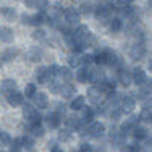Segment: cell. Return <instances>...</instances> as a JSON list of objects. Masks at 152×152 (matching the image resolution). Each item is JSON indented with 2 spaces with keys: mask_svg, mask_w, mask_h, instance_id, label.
Instances as JSON below:
<instances>
[{
  "mask_svg": "<svg viewBox=\"0 0 152 152\" xmlns=\"http://www.w3.org/2000/svg\"><path fill=\"white\" fill-rule=\"evenodd\" d=\"M11 142H12L11 135H9L8 132H5V131H0V146H2V148L9 146V145H11Z\"/></svg>",
  "mask_w": 152,
  "mask_h": 152,
  "instance_id": "obj_34",
  "label": "cell"
},
{
  "mask_svg": "<svg viewBox=\"0 0 152 152\" xmlns=\"http://www.w3.org/2000/svg\"><path fill=\"white\" fill-rule=\"evenodd\" d=\"M131 75H132V82H134L135 85H143V84L146 82V79H148L146 72H145L142 67H135Z\"/></svg>",
  "mask_w": 152,
  "mask_h": 152,
  "instance_id": "obj_8",
  "label": "cell"
},
{
  "mask_svg": "<svg viewBox=\"0 0 152 152\" xmlns=\"http://www.w3.org/2000/svg\"><path fill=\"white\" fill-rule=\"evenodd\" d=\"M32 99H34V104H35V107H38L40 110L47 108V104H49L47 94H44V93H35Z\"/></svg>",
  "mask_w": 152,
  "mask_h": 152,
  "instance_id": "obj_13",
  "label": "cell"
},
{
  "mask_svg": "<svg viewBox=\"0 0 152 152\" xmlns=\"http://www.w3.org/2000/svg\"><path fill=\"white\" fill-rule=\"evenodd\" d=\"M132 135H134L135 140L140 142V140H146L149 132H148L146 128H143V126H137V128H134V131H132Z\"/></svg>",
  "mask_w": 152,
  "mask_h": 152,
  "instance_id": "obj_19",
  "label": "cell"
},
{
  "mask_svg": "<svg viewBox=\"0 0 152 152\" xmlns=\"http://www.w3.org/2000/svg\"><path fill=\"white\" fill-rule=\"evenodd\" d=\"M23 116L29 123H40L41 122L40 113H38V110L34 108L32 105H24L23 107Z\"/></svg>",
  "mask_w": 152,
  "mask_h": 152,
  "instance_id": "obj_2",
  "label": "cell"
},
{
  "mask_svg": "<svg viewBox=\"0 0 152 152\" xmlns=\"http://www.w3.org/2000/svg\"><path fill=\"white\" fill-rule=\"evenodd\" d=\"M138 116H140V120L148 122V123H152V108H146V107H143L142 113L138 114Z\"/></svg>",
  "mask_w": 152,
  "mask_h": 152,
  "instance_id": "obj_32",
  "label": "cell"
},
{
  "mask_svg": "<svg viewBox=\"0 0 152 152\" xmlns=\"http://www.w3.org/2000/svg\"><path fill=\"white\" fill-rule=\"evenodd\" d=\"M31 134L35 135V137L44 135V128L41 126V122L40 123H31Z\"/></svg>",
  "mask_w": 152,
  "mask_h": 152,
  "instance_id": "obj_30",
  "label": "cell"
},
{
  "mask_svg": "<svg viewBox=\"0 0 152 152\" xmlns=\"http://www.w3.org/2000/svg\"><path fill=\"white\" fill-rule=\"evenodd\" d=\"M107 52L108 50L105 49V50H99V52L93 56L94 58V62L97 66H104V64H107Z\"/></svg>",
  "mask_w": 152,
  "mask_h": 152,
  "instance_id": "obj_26",
  "label": "cell"
},
{
  "mask_svg": "<svg viewBox=\"0 0 152 152\" xmlns=\"http://www.w3.org/2000/svg\"><path fill=\"white\" fill-rule=\"evenodd\" d=\"M69 64H70V67H78V66H81V64H82L81 56H79L78 53H72V55L69 56Z\"/></svg>",
  "mask_w": 152,
  "mask_h": 152,
  "instance_id": "obj_37",
  "label": "cell"
},
{
  "mask_svg": "<svg viewBox=\"0 0 152 152\" xmlns=\"http://www.w3.org/2000/svg\"><path fill=\"white\" fill-rule=\"evenodd\" d=\"M0 14H2L6 20H14L17 17V12L14 8H0Z\"/></svg>",
  "mask_w": 152,
  "mask_h": 152,
  "instance_id": "obj_28",
  "label": "cell"
},
{
  "mask_svg": "<svg viewBox=\"0 0 152 152\" xmlns=\"http://www.w3.org/2000/svg\"><path fill=\"white\" fill-rule=\"evenodd\" d=\"M12 40H14V32L11 28H0V41L12 43Z\"/></svg>",
  "mask_w": 152,
  "mask_h": 152,
  "instance_id": "obj_18",
  "label": "cell"
},
{
  "mask_svg": "<svg viewBox=\"0 0 152 152\" xmlns=\"http://www.w3.org/2000/svg\"><path fill=\"white\" fill-rule=\"evenodd\" d=\"M138 123H140V116H131L129 119H126L125 123L120 126V131L126 135L128 132H132L134 128H137Z\"/></svg>",
  "mask_w": 152,
  "mask_h": 152,
  "instance_id": "obj_6",
  "label": "cell"
},
{
  "mask_svg": "<svg viewBox=\"0 0 152 152\" xmlns=\"http://www.w3.org/2000/svg\"><path fill=\"white\" fill-rule=\"evenodd\" d=\"M15 87H17V84H15L14 79H5V81H2V90L5 93H9L12 90H15Z\"/></svg>",
  "mask_w": 152,
  "mask_h": 152,
  "instance_id": "obj_31",
  "label": "cell"
},
{
  "mask_svg": "<svg viewBox=\"0 0 152 152\" xmlns=\"http://www.w3.org/2000/svg\"><path fill=\"white\" fill-rule=\"evenodd\" d=\"M134 0H117V5L122 8V6H128V5H132Z\"/></svg>",
  "mask_w": 152,
  "mask_h": 152,
  "instance_id": "obj_50",
  "label": "cell"
},
{
  "mask_svg": "<svg viewBox=\"0 0 152 152\" xmlns=\"http://www.w3.org/2000/svg\"><path fill=\"white\" fill-rule=\"evenodd\" d=\"M73 37H75V41H81V43H88V40L91 38V32L88 29V26L85 24H81L73 31Z\"/></svg>",
  "mask_w": 152,
  "mask_h": 152,
  "instance_id": "obj_1",
  "label": "cell"
},
{
  "mask_svg": "<svg viewBox=\"0 0 152 152\" xmlns=\"http://www.w3.org/2000/svg\"><path fill=\"white\" fill-rule=\"evenodd\" d=\"M24 5L28 8H37V0H24Z\"/></svg>",
  "mask_w": 152,
  "mask_h": 152,
  "instance_id": "obj_51",
  "label": "cell"
},
{
  "mask_svg": "<svg viewBox=\"0 0 152 152\" xmlns=\"http://www.w3.org/2000/svg\"><path fill=\"white\" fill-rule=\"evenodd\" d=\"M81 14H84V15H88V14H91V12L94 11V8L90 5V3H84L82 6H81Z\"/></svg>",
  "mask_w": 152,
  "mask_h": 152,
  "instance_id": "obj_41",
  "label": "cell"
},
{
  "mask_svg": "<svg viewBox=\"0 0 152 152\" xmlns=\"http://www.w3.org/2000/svg\"><path fill=\"white\" fill-rule=\"evenodd\" d=\"M17 53H18V50H17V49L9 47V49H6V50H5V53H3V59H5V61H11V59H14V58L17 56Z\"/></svg>",
  "mask_w": 152,
  "mask_h": 152,
  "instance_id": "obj_35",
  "label": "cell"
},
{
  "mask_svg": "<svg viewBox=\"0 0 152 152\" xmlns=\"http://www.w3.org/2000/svg\"><path fill=\"white\" fill-rule=\"evenodd\" d=\"M21 140H23V148H26V149L34 148V140L31 137H21Z\"/></svg>",
  "mask_w": 152,
  "mask_h": 152,
  "instance_id": "obj_43",
  "label": "cell"
},
{
  "mask_svg": "<svg viewBox=\"0 0 152 152\" xmlns=\"http://www.w3.org/2000/svg\"><path fill=\"white\" fill-rule=\"evenodd\" d=\"M35 93H37V87H35V84H28V85H26V90H24V94H26L28 97H34Z\"/></svg>",
  "mask_w": 152,
  "mask_h": 152,
  "instance_id": "obj_40",
  "label": "cell"
},
{
  "mask_svg": "<svg viewBox=\"0 0 152 152\" xmlns=\"http://www.w3.org/2000/svg\"><path fill=\"white\" fill-rule=\"evenodd\" d=\"M105 125L100 123V122H91L88 125V137L91 138H100L105 134Z\"/></svg>",
  "mask_w": 152,
  "mask_h": 152,
  "instance_id": "obj_3",
  "label": "cell"
},
{
  "mask_svg": "<svg viewBox=\"0 0 152 152\" xmlns=\"http://www.w3.org/2000/svg\"><path fill=\"white\" fill-rule=\"evenodd\" d=\"M119 64H120V58L117 56V53L108 50V52H107V66H110V67H117Z\"/></svg>",
  "mask_w": 152,
  "mask_h": 152,
  "instance_id": "obj_20",
  "label": "cell"
},
{
  "mask_svg": "<svg viewBox=\"0 0 152 152\" xmlns=\"http://www.w3.org/2000/svg\"><path fill=\"white\" fill-rule=\"evenodd\" d=\"M122 26H123V21L119 17L110 20V31L111 32H120L122 31Z\"/></svg>",
  "mask_w": 152,
  "mask_h": 152,
  "instance_id": "obj_27",
  "label": "cell"
},
{
  "mask_svg": "<svg viewBox=\"0 0 152 152\" xmlns=\"http://www.w3.org/2000/svg\"><path fill=\"white\" fill-rule=\"evenodd\" d=\"M3 62H5V59H3V55H0V67L3 66Z\"/></svg>",
  "mask_w": 152,
  "mask_h": 152,
  "instance_id": "obj_55",
  "label": "cell"
},
{
  "mask_svg": "<svg viewBox=\"0 0 152 152\" xmlns=\"http://www.w3.org/2000/svg\"><path fill=\"white\" fill-rule=\"evenodd\" d=\"M148 66H149V70L152 72V59H149V62H148Z\"/></svg>",
  "mask_w": 152,
  "mask_h": 152,
  "instance_id": "obj_56",
  "label": "cell"
},
{
  "mask_svg": "<svg viewBox=\"0 0 152 152\" xmlns=\"http://www.w3.org/2000/svg\"><path fill=\"white\" fill-rule=\"evenodd\" d=\"M119 82H120L123 87H129L131 82H132V75H131L128 70L120 69V70H119Z\"/></svg>",
  "mask_w": 152,
  "mask_h": 152,
  "instance_id": "obj_14",
  "label": "cell"
},
{
  "mask_svg": "<svg viewBox=\"0 0 152 152\" xmlns=\"http://www.w3.org/2000/svg\"><path fill=\"white\" fill-rule=\"evenodd\" d=\"M82 110H84V116H82L81 119H82L84 122H87V123H91L93 119H94V116H96V111H94L91 107H84Z\"/></svg>",
  "mask_w": 152,
  "mask_h": 152,
  "instance_id": "obj_24",
  "label": "cell"
},
{
  "mask_svg": "<svg viewBox=\"0 0 152 152\" xmlns=\"http://www.w3.org/2000/svg\"><path fill=\"white\" fill-rule=\"evenodd\" d=\"M87 94H88V99H90L94 105L100 104V96H102V91H100V88L97 85H93V87L88 88Z\"/></svg>",
  "mask_w": 152,
  "mask_h": 152,
  "instance_id": "obj_11",
  "label": "cell"
},
{
  "mask_svg": "<svg viewBox=\"0 0 152 152\" xmlns=\"http://www.w3.org/2000/svg\"><path fill=\"white\" fill-rule=\"evenodd\" d=\"M145 53H146V49H145L143 44H134V46L129 49V56H131L132 59H135V61L142 59V58L145 56Z\"/></svg>",
  "mask_w": 152,
  "mask_h": 152,
  "instance_id": "obj_10",
  "label": "cell"
},
{
  "mask_svg": "<svg viewBox=\"0 0 152 152\" xmlns=\"http://www.w3.org/2000/svg\"><path fill=\"white\" fill-rule=\"evenodd\" d=\"M81 61H82L84 66H90L91 62H94V58H93V55H82Z\"/></svg>",
  "mask_w": 152,
  "mask_h": 152,
  "instance_id": "obj_44",
  "label": "cell"
},
{
  "mask_svg": "<svg viewBox=\"0 0 152 152\" xmlns=\"http://www.w3.org/2000/svg\"><path fill=\"white\" fill-rule=\"evenodd\" d=\"M88 76H90V69L87 67H81L76 70V79H78V82H88Z\"/></svg>",
  "mask_w": 152,
  "mask_h": 152,
  "instance_id": "obj_21",
  "label": "cell"
},
{
  "mask_svg": "<svg viewBox=\"0 0 152 152\" xmlns=\"http://www.w3.org/2000/svg\"><path fill=\"white\" fill-rule=\"evenodd\" d=\"M78 152H93V148H91V145H88V143H82L79 146Z\"/></svg>",
  "mask_w": 152,
  "mask_h": 152,
  "instance_id": "obj_47",
  "label": "cell"
},
{
  "mask_svg": "<svg viewBox=\"0 0 152 152\" xmlns=\"http://www.w3.org/2000/svg\"><path fill=\"white\" fill-rule=\"evenodd\" d=\"M50 79V75H49V70H47V67H40L37 70V81L40 82V84H47Z\"/></svg>",
  "mask_w": 152,
  "mask_h": 152,
  "instance_id": "obj_17",
  "label": "cell"
},
{
  "mask_svg": "<svg viewBox=\"0 0 152 152\" xmlns=\"http://www.w3.org/2000/svg\"><path fill=\"white\" fill-rule=\"evenodd\" d=\"M59 137H61V138H64V140H66V138H69V137H70V132H69V131H67V132H64V131H62V132L59 134Z\"/></svg>",
  "mask_w": 152,
  "mask_h": 152,
  "instance_id": "obj_52",
  "label": "cell"
},
{
  "mask_svg": "<svg viewBox=\"0 0 152 152\" xmlns=\"http://www.w3.org/2000/svg\"><path fill=\"white\" fill-rule=\"evenodd\" d=\"M93 14H94V17H96L97 20L105 21V20L110 18V8L105 6V5H97V6L94 8V11H93Z\"/></svg>",
  "mask_w": 152,
  "mask_h": 152,
  "instance_id": "obj_9",
  "label": "cell"
},
{
  "mask_svg": "<svg viewBox=\"0 0 152 152\" xmlns=\"http://www.w3.org/2000/svg\"><path fill=\"white\" fill-rule=\"evenodd\" d=\"M61 87H62V82H58V81H52V84L49 85L50 88V91H52L53 94H58L59 90H61Z\"/></svg>",
  "mask_w": 152,
  "mask_h": 152,
  "instance_id": "obj_39",
  "label": "cell"
},
{
  "mask_svg": "<svg viewBox=\"0 0 152 152\" xmlns=\"http://www.w3.org/2000/svg\"><path fill=\"white\" fill-rule=\"evenodd\" d=\"M47 0H37V8L40 9L41 12H44L46 9H47Z\"/></svg>",
  "mask_w": 152,
  "mask_h": 152,
  "instance_id": "obj_45",
  "label": "cell"
},
{
  "mask_svg": "<svg viewBox=\"0 0 152 152\" xmlns=\"http://www.w3.org/2000/svg\"><path fill=\"white\" fill-rule=\"evenodd\" d=\"M85 107V97L84 96H76L72 102H70V108L73 111H78V110H82Z\"/></svg>",
  "mask_w": 152,
  "mask_h": 152,
  "instance_id": "obj_23",
  "label": "cell"
},
{
  "mask_svg": "<svg viewBox=\"0 0 152 152\" xmlns=\"http://www.w3.org/2000/svg\"><path fill=\"white\" fill-rule=\"evenodd\" d=\"M9 146H11V152H20L21 148H23V140H21V137L15 138V140H12Z\"/></svg>",
  "mask_w": 152,
  "mask_h": 152,
  "instance_id": "obj_36",
  "label": "cell"
},
{
  "mask_svg": "<svg viewBox=\"0 0 152 152\" xmlns=\"http://www.w3.org/2000/svg\"><path fill=\"white\" fill-rule=\"evenodd\" d=\"M129 148L132 149V152H138V151L142 149V146H140V143H138V140H135L132 145H129Z\"/></svg>",
  "mask_w": 152,
  "mask_h": 152,
  "instance_id": "obj_49",
  "label": "cell"
},
{
  "mask_svg": "<svg viewBox=\"0 0 152 152\" xmlns=\"http://www.w3.org/2000/svg\"><path fill=\"white\" fill-rule=\"evenodd\" d=\"M56 107H58V108H56V113L59 114V116H61V117H62V116H66V107L62 105V104H58Z\"/></svg>",
  "mask_w": 152,
  "mask_h": 152,
  "instance_id": "obj_48",
  "label": "cell"
},
{
  "mask_svg": "<svg viewBox=\"0 0 152 152\" xmlns=\"http://www.w3.org/2000/svg\"><path fill=\"white\" fill-rule=\"evenodd\" d=\"M41 55H43V52H41L40 47H32L29 50V53H28V58L31 61H40L41 59Z\"/></svg>",
  "mask_w": 152,
  "mask_h": 152,
  "instance_id": "obj_29",
  "label": "cell"
},
{
  "mask_svg": "<svg viewBox=\"0 0 152 152\" xmlns=\"http://www.w3.org/2000/svg\"><path fill=\"white\" fill-rule=\"evenodd\" d=\"M6 100L11 107H20L24 104V94H21L17 90H12V91L6 93Z\"/></svg>",
  "mask_w": 152,
  "mask_h": 152,
  "instance_id": "obj_5",
  "label": "cell"
},
{
  "mask_svg": "<svg viewBox=\"0 0 152 152\" xmlns=\"http://www.w3.org/2000/svg\"><path fill=\"white\" fill-rule=\"evenodd\" d=\"M120 152H132V149L129 146H122V151Z\"/></svg>",
  "mask_w": 152,
  "mask_h": 152,
  "instance_id": "obj_54",
  "label": "cell"
},
{
  "mask_svg": "<svg viewBox=\"0 0 152 152\" xmlns=\"http://www.w3.org/2000/svg\"><path fill=\"white\" fill-rule=\"evenodd\" d=\"M44 23V12H37V14L31 15L29 18V26H41Z\"/></svg>",
  "mask_w": 152,
  "mask_h": 152,
  "instance_id": "obj_22",
  "label": "cell"
},
{
  "mask_svg": "<svg viewBox=\"0 0 152 152\" xmlns=\"http://www.w3.org/2000/svg\"><path fill=\"white\" fill-rule=\"evenodd\" d=\"M46 122H47V126H49V128L56 129L58 126H59V123H61V116H59L56 111L49 113L47 116H46Z\"/></svg>",
  "mask_w": 152,
  "mask_h": 152,
  "instance_id": "obj_12",
  "label": "cell"
},
{
  "mask_svg": "<svg viewBox=\"0 0 152 152\" xmlns=\"http://www.w3.org/2000/svg\"><path fill=\"white\" fill-rule=\"evenodd\" d=\"M120 14H122L123 17H132V15L135 14V8L131 6V5H128V6H122Z\"/></svg>",
  "mask_w": 152,
  "mask_h": 152,
  "instance_id": "obj_38",
  "label": "cell"
},
{
  "mask_svg": "<svg viewBox=\"0 0 152 152\" xmlns=\"http://www.w3.org/2000/svg\"><path fill=\"white\" fill-rule=\"evenodd\" d=\"M134 107H135V97H134V96H131V94L122 96L120 108H122L123 114H131V113L134 111Z\"/></svg>",
  "mask_w": 152,
  "mask_h": 152,
  "instance_id": "obj_4",
  "label": "cell"
},
{
  "mask_svg": "<svg viewBox=\"0 0 152 152\" xmlns=\"http://www.w3.org/2000/svg\"><path fill=\"white\" fill-rule=\"evenodd\" d=\"M52 152H64V151H61V149H59V148H58V145H56V143H55V145H53V146H52Z\"/></svg>",
  "mask_w": 152,
  "mask_h": 152,
  "instance_id": "obj_53",
  "label": "cell"
},
{
  "mask_svg": "<svg viewBox=\"0 0 152 152\" xmlns=\"http://www.w3.org/2000/svg\"><path fill=\"white\" fill-rule=\"evenodd\" d=\"M58 76H61V78L64 79V82H69V81L73 78V73H72V70H70L69 67H61Z\"/></svg>",
  "mask_w": 152,
  "mask_h": 152,
  "instance_id": "obj_33",
  "label": "cell"
},
{
  "mask_svg": "<svg viewBox=\"0 0 152 152\" xmlns=\"http://www.w3.org/2000/svg\"><path fill=\"white\" fill-rule=\"evenodd\" d=\"M105 76H104V72L100 69H94V70H90V76H88V82L91 84H99L100 81H104Z\"/></svg>",
  "mask_w": 152,
  "mask_h": 152,
  "instance_id": "obj_16",
  "label": "cell"
},
{
  "mask_svg": "<svg viewBox=\"0 0 152 152\" xmlns=\"http://www.w3.org/2000/svg\"><path fill=\"white\" fill-rule=\"evenodd\" d=\"M84 123V120L82 119H79V117H75V116H70V117H67V126L69 128H72V129H76L78 131V128ZM87 123V122H85Z\"/></svg>",
  "mask_w": 152,
  "mask_h": 152,
  "instance_id": "obj_25",
  "label": "cell"
},
{
  "mask_svg": "<svg viewBox=\"0 0 152 152\" xmlns=\"http://www.w3.org/2000/svg\"><path fill=\"white\" fill-rule=\"evenodd\" d=\"M76 93V87L73 85V84H70V82H64L62 84V87H61V90H59V94L62 96V97H72L73 94Z\"/></svg>",
  "mask_w": 152,
  "mask_h": 152,
  "instance_id": "obj_15",
  "label": "cell"
},
{
  "mask_svg": "<svg viewBox=\"0 0 152 152\" xmlns=\"http://www.w3.org/2000/svg\"><path fill=\"white\" fill-rule=\"evenodd\" d=\"M64 17L69 24H78L81 20V11L76 8H67L64 11Z\"/></svg>",
  "mask_w": 152,
  "mask_h": 152,
  "instance_id": "obj_7",
  "label": "cell"
},
{
  "mask_svg": "<svg viewBox=\"0 0 152 152\" xmlns=\"http://www.w3.org/2000/svg\"><path fill=\"white\" fill-rule=\"evenodd\" d=\"M148 5H149V6H152V0H148Z\"/></svg>",
  "mask_w": 152,
  "mask_h": 152,
  "instance_id": "obj_57",
  "label": "cell"
},
{
  "mask_svg": "<svg viewBox=\"0 0 152 152\" xmlns=\"http://www.w3.org/2000/svg\"><path fill=\"white\" fill-rule=\"evenodd\" d=\"M59 66H56V64H52L50 67H47V70H49V75H50V78H55V76H58L59 75Z\"/></svg>",
  "mask_w": 152,
  "mask_h": 152,
  "instance_id": "obj_42",
  "label": "cell"
},
{
  "mask_svg": "<svg viewBox=\"0 0 152 152\" xmlns=\"http://www.w3.org/2000/svg\"><path fill=\"white\" fill-rule=\"evenodd\" d=\"M32 37L35 38V40H44V38H46V32L44 31H35L32 34Z\"/></svg>",
  "mask_w": 152,
  "mask_h": 152,
  "instance_id": "obj_46",
  "label": "cell"
}]
</instances>
